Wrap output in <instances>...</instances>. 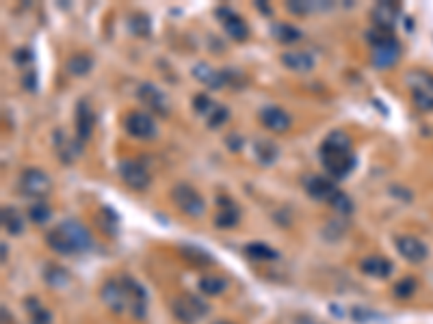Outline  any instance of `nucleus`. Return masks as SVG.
Instances as JSON below:
<instances>
[{
  "instance_id": "obj_30",
  "label": "nucleus",
  "mask_w": 433,
  "mask_h": 324,
  "mask_svg": "<svg viewBox=\"0 0 433 324\" xmlns=\"http://www.w3.org/2000/svg\"><path fill=\"white\" fill-rule=\"evenodd\" d=\"M273 37L280 44H297L303 37V32L293 24H275L273 26Z\"/></svg>"
},
{
  "instance_id": "obj_44",
  "label": "nucleus",
  "mask_w": 433,
  "mask_h": 324,
  "mask_svg": "<svg viewBox=\"0 0 433 324\" xmlns=\"http://www.w3.org/2000/svg\"><path fill=\"white\" fill-rule=\"evenodd\" d=\"M228 147H230L232 151H238V149L243 147V141H240L238 137L232 135V137H228Z\"/></svg>"
},
{
  "instance_id": "obj_7",
  "label": "nucleus",
  "mask_w": 433,
  "mask_h": 324,
  "mask_svg": "<svg viewBox=\"0 0 433 324\" xmlns=\"http://www.w3.org/2000/svg\"><path fill=\"white\" fill-rule=\"evenodd\" d=\"M18 188L22 194L26 197H33V199H44L46 194L50 192L52 188V182H50V175L42 169H24L22 175H20V182H18Z\"/></svg>"
},
{
  "instance_id": "obj_34",
  "label": "nucleus",
  "mask_w": 433,
  "mask_h": 324,
  "mask_svg": "<svg viewBox=\"0 0 433 324\" xmlns=\"http://www.w3.org/2000/svg\"><path fill=\"white\" fill-rule=\"evenodd\" d=\"M331 7V3H327V5H321V3H301V0H288L286 3V9L291 11V13H297V15H303V13H310V11H323V9H329Z\"/></svg>"
},
{
  "instance_id": "obj_6",
  "label": "nucleus",
  "mask_w": 433,
  "mask_h": 324,
  "mask_svg": "<svg viewBox=\"0 0 433 324\" xmlns=\"http://www.w3.org/2000/svg\"><path fill=\"white\" fill-rule=\"evenodd\" d=\"M169 197H171L173 206H176L182 214H187V216H191V218L202 216L204 210H206V204H204V199H202V194H200L193 186H189V184H176V186L171 188V192H169Z\"/></svg>"
},
{
  "instance_id": "obj_25",
  "label": "nucleus",
  "mask_w": 433,
  "mask_h": 324,
  "mask_svg": "<svg viewBox=\"0 0 433 324\" xmlns=\"http://www.w3.org/2000/svg\"><path fill=\"white\" fill-rule=\"evenodd\" d=\"M180 255L187 259V262L191 264V266H197V268H206V266H212L214 264V257L206 251V249H202V247H197V244H182L180 247Z\"/></svg>"
},
{
  "instance_id": "obj_5",
  "label": "nucleus",
  "mask_w": 433,
  "mask_h": 324,
  "mask_svg": "<svg viewBox=\"0 0 433 324\" xmlns=\"http://www.w3.org/2000/svg\"><path fill=\"white\" fill-rule=\"evenodd\" d=\"M171 311H173L176 320H180L182 324H197L200 320H204L210 313V305L202 297L184 294L171 303Z\"/></svg>"
},
{
  "instance_id": "obj_31",
  "label": "nucleus",
  "mask_w": 433,
  "mask_h": 324,
  "mask_svg": "<svg viewBox=\"0 0 433 324\" xmlns=\"http://www.w3.org/2000/svg\"><path fill=\"white\" fill-rule=\"evenodd\" d=\"M128 28L135 37H147L152 32V20L147 13H133L128 20Z\"/></svg>"
},
{
  "instance_id": "obj_35",
  "label": "nucleus",
  "mask_w": 433,
  "mask_h": 324,
  "mask_svg": "<svg viewBox=\"0 0 433 324\" xmlns=\"http://www.w3.org/2000/svg\"><path fill=\"white\" fill-rule=\"evenodd\" d=\"M28 218L33 220L35 225H46L48 220H50V216H52V210L44 204V201H39V204H33L28 208Z\"/></svg>"
},
{
  "instance_id": "obj_15",
  "label": "nucleus",
  "mask_w": 433,
  "mask_h": 324,
  "mask_svg": "<svg viewBox=\"0 0 433 324\" xmlns=\"http://www.w3.org/2000/svg\"><path fill=\"white\" fill-rule=\"evenodd\" d=\"M59 225L63 227V232L68 234V238H70V242H72V247H74L76 253H85V251H89L91 247H94L91 234L87 232V227H85L83 223H78V220H74V218H68V220L59 223Z\"/></svg>"
},
{
  "instance_id": "obj_21",
  "label": "nucleus",
  "mask_w": 433,
  "mask_h": 324,
  "mask_svg": "<svg viewBox=\"0 0 433 324\" xmlns=\"http://www.w3.org/2000/svg\"><path fill=\"white\" fill-rule=\"evenodd\" d=\"M282 63L291 72L297 74H305V72H312L315 70V56L310 52H299V50H291L282 54Z\"/></svg>"
},
{
  "instance_id": "obj_19",
  "label": "nucleus",
  "mask_w": 433,
  "mask_h": 324,
  "mask_svg": "<svg viewBox=\"0 0 433 324\" xmlns=\"http://www.w3.org/2000/svg\"><path fill=\"white\" fill-rule=\"evenodd\" d=\"M216 204H219V210L214 214V227H219V230H232V227H236L240 220L238 206L228 197H219Z\"/></svg>"
},
{
  "instance_id": "obj_18",
  "label": "nucleus",
  "mask_w": 433,
  "mask_h": 324,
  "mask_svg": "<svg viewBox=\"0 0 433 324\" xmlns=\"http://www.w3.org/2000/svg\"><path fill=\"white\" fill-rule=\"evenodd\" d=\"M370 18H373V24L375 28L379 30H386V32H392V28L396 26V20H398V5L396 3H377L370 11Z\"/></svg>"
},
{
  "instance_id": "obj_14",
  "label": "nucleus",
  "mask_w": 433,
  "mask_h": 324,
  "mask_svg": "<svg viewBox=\"0 0 433 324\" xmlns=\"http://www.w3.org/2000/svg\"><path fill=\"white\" fill-rule=\"evenodd\" d=\"M126 279H128V294H130L128 316L133 320H145V316H147V292L137 279H133V277H126Z\"/></svg>"
},
{
  "instance_id": "obj_28",
  "label": "nucleus",
  "mask_w": 433,
  "mask_h": 324,
  "mask_svg": "<svg viewBox=\"0 0 433 324\" xmlns=\"http://www.w3.org/2000/svg\"><path fill=\"white\" fill-rule=\"evenodd\" d=\"M226 289H228V281L224 277L208 275L200 279V292L204 297H221Z\"/></svg>"
},
{
  "instance_id": "obj_24",
  "label": "nucleus",
  "mask_w": 433,
  "mask_h": 324,
  "mask_svg": "<svg viewBox=\"0 0 433 324\" xmlns=\"http://www.w3.org/2000/svg\"><path fill=\"white\" fill-rule=\"evenodd\" d=\"M252 151H254L256 162L262 167H271L273 162L280 158V147H277L273 141H267V139H256L252 143Z\"/></svg>"
},
{
  "instance_id": "obj_29",
  "label": "nucleus",
  "mask_w": 433,
  "mask_h": 324,
  "mask_svg": "<svg viewBox=\"0 0 433 324\" xmlns=\"http://www.w3.org/2000/svg\"><path fill=\"white\" fill-rule=\"evenodd\" d=\"M94 68V58H91L87 52H76L68 58V72L72 76H87Z\"/></svg>"
},
{
  "instance_id": "obj_38",
  "label": "nucleus",
  "mask_w": 433,
  "mask_h": 324,
  "mask_svg": "<svg viewBox=\"0 0 433 324\" xmlns=\"http://www.w3.org/2000/svg\"><path fill=\"white\" fill-rule=\"evenodd\" d=\"M331 208L338 212V214H345V216H349L355 208H353V201H351V197H347L345 192H338L336 197L331 199Z\"/></svg>"
},
{
  "instance_id": "obj_9",
  "label": "nucleus",
  "mask_w": 433,
  "mask_h": 324,
  "mask_svg": "<svg viewBox=\"0 0 433 324\" xmlns=\"http://www.w3.org/2000/svg\"><path fill=\"white\" fill-rule=\"evenodd\" d=\"M123 130L135 139H154L157 137V121L145 111H133L123 119Z\"/></svg>"
},
{
  "instance_id": "obj_37",
  "label": "nucleus",
  "mask_w": 433,
  "mask_h": 324,
  "mask_svg": "<svg viewBox=\"0 0 433 324\" xmlns=\"http://www.w3.org/2000/svg\"><path fill=\"white\" fill-rule=\"evenodd\" d=\"M100 225H102V230L109 234V236H115L117 234V225H119V218H117V214L111 210V208H102L100 210Z\"/></svg>"
},
{
  "instance_id": "obj_3",
  "label": "nucleus",
  "mask_w": 433,
  "mask_h": 324,
  "mask_svg": "<svg viewBox=\"0 0 433 324\" xmlns=\"http://www.w3.org/2000/svg\"><path fill=\"white\" fill-rule=\"evenodd\" d=\"M405 85L418 111H433V74L422 70H412L405 76Z\"/></svg>"
},
{
  "instance_id": "obj_41",
  "label": "nucleus",
  "mask_w": 433,
  "mask_h": 324,
  "mask_svg": "<svg viewBox=\"0 0 433 324\" xmlns=\"http://www.w3.org/2000/svg\"><path fill=\"white\" fill-rule=\"evenodd\" d=\"M353 316V320L355 322H368V320H373V311H368V309H362V307H353V311H351Z\"/></svg>"
},
{
  "instance_id": "obj_2",
  "label": "nucleus",
  "mask_w": 433,
  "mask_h": 324,
  "mask_svg": "<svg viewBox=\"0 0 433 324\" xmlns=\"http://www.w3.org/2000/svg\"><path fill=\"white\" fill-rule=\"evenodd\" d=\"M368 42L373 46V54H370V61H373L375 68H394L401 58V44L394 39L392 32L386 30H370L368 32Z\"/></svg>"
},
{
  "instance_id": "obj_43",
  "label": "nucleus",
  "mask_w": 433,
  "mask_h": 324,
  "mask_svg": "<svg viewBox=\"0 0 433 324\" xmlns=\"http://www.w3.org/2000/svg\"><path fill=\"white\" fill-rule=\"evenodd\" d=\"M295 322H297V324H323L321 320H317V318H312V316H305V313H303V316H297Z\"/></svg>"
},
{
  "instance_id": "obj_46",
  "label": "nucleus",
  "mask_w": 433,
  "mask_h": 324,
  "mask_svg": "<svg viewBox=\"0 0 433 324\" xmlns=\"http://www.w3.org/2000/svg\"><path fill=\"white\" fill-rule=\"evenodd\" d=\"M3 264H7V242H3Z\"/></svg>"
},
{
  "instance_id": "obj_8",
  "label": "nucleus",
  "mask_w": 433,
  "mask_h": 324,
  "mask_svg": "<svg viewBox=\"0 0 433 324\" xmlns=\"http://www.w3.org/2000/svg\"><path fill=\"white\" fill-rule=\"evenodd\" d=\"M117 173L121 182L133 190H145L150 186V171L137 158H123L117 165Z\"/></svg>"
},
{
  "instance_id": "obj_39",
  "label": "nucleus",
  "mask_w": 433,
  "mask_h": 324,
  "mask_svg": "<svg viewBox=\"0 0 433 324\" xmlns=\"http://www.w3.org/2000/svg\"><path fill=\"white\" fill-rule=\"evenodd\" d=\"M228 117H230V111H228L226 106H221V104H216V108L210 113V117L206 119V123H208L210 130H216V127H221V125L228 121Z\"/></svg>"
},
{
  "instance_id": "obj_13",
  "label": "nucleus",
  "mask_w": 433,
  "mask_h": 324,
  "mask_svg": "<svg viewBox=\"0 0 433 324\" xmlns=\"http://www.w3.org/2000/svg\"><path fill=\"white\" fill-rule=\"evenodd\" d=\"M394 244H396L398 255L403 257V259H408V262H412V264L425 262L427 255H429L427 244L420 238H416V236H398L394 240Z\"/></svg>"
},
{
  "instance_id": "obj_1",
  "label": "nucleus",
  "mask_w": 433,
  "mask_h": 324,
  "mask_svg": "<svg viewBox=\"0 0 433 324\" xmlns=\"http://www.w3.org/2000/svg\"><path fill=\"white\" fill-rule=\"evenodd\" d=\"M319 158L331 180H345L358 165L351 151V137L345 130H331L319 147Z\"/></svg>"
},
{
  "instance_id": "obj_11",
  "label": "nucleus",
  "mask_w": 433,
  "mask_h": 324,
  "mask_svg": "<svg viewBox=\"0 0 433 324\" xmlns=\"http://www.w3.org/2000/svg\"><path fill=\"white\" fill-rule=\"evenodd\" d=\"M303 188L307 192V197L315 199V201H325V204H331V199L340 192L336 182L325 177V175H307L303 180Z\"/></svg>"
},
{
  "instance_id": "obj_17",
  "label": "nucleus",
  "mask_w": 433,
  "mask_h": 324,
  "mask_svg": "<svg viewBox=\"0 0 433 324\" xmlns=\"http://www.w3.org/2000/svg\"><path fill=\"white\" fill-rule=\"evenodd\" d=\"M260 121L267 130H271L275 135H282L291 127V115L280 106H264L260 111Z\"/></svg>"
},
{
  "instance_id": "obj_45",
  "label": "nucleus",
  "mask_w": 433,
  "mask_h": 324,
  "mask_svg": "<svg viewBox=\"0 0 433 324\" xmlns=\"http://www.w3.org/2000/svg\"><path fill=\"white\" fill-rule=\"evenodd\" d=\"M256 7H258L264 15H271V7H267V5L262 3V0H256Z\"/></svg>"
},
{
  "instance_id": "obj_32",
  "label": "nucleus",
  "mask_w": 433,
  "mask_h": 324,
  "mask_svg": "<svg viewBox=\"0 0 433 324\" xmlns=\"http://www.w3.org/2000/svg\"><path fill=\"white\" fill-rule=\"evenodd\" d=\"M414 292H416V279H414V277L398 279V281L394 283V287H392V294H394V299H398V301L412 299Z\"/></svg>"
},
{
  "instance_id": "obj_20",
  "label": "nucleus",
  "mask_w": 433,
  "mask_h": 324,
  "mask_svg": "<svg viewBox=\"0 0 433 324\" xmlns=\"http://www.w3.org/2000/svg\"><path fill=\"white\" fill-rule=\"evenodd\" d=\"M360 270L366 275V277H373V279H388L394 270L392 262L382 255H370V257H364L360 262Z\"/></svg>"
},
{
  "instance_id": "obj_16",
  "label": "nucleus",
  "mask_w": 433,
  "mask_h": 324,
  "mask_svg": "<svg viewBox=\"0 0 433 324\" xmlns=\"http://www.w3.org/2000/svg\"><path fill=\"white\" fill-rule=\"evenodd\" d=\"M96 125V115L91 111L87 100H80L76 104V139L78 143H87L91 139V132H94Z\"/></svg>"
},
{
  "instance_id": "obj_10",
  "label": "nucleus",
  "mask_w": 433,
  "mask_h": 324,
  "mask_svg": "<svg viewBox=\"0 0 433 324\" xmlns=\"http://www.w3.org/2000/svg\"><path fill=\"white\" fill-rule=\"evenodd\" d=\"M139 95V100L143 106H147L150 113H157L161 117H167L169 115V100H167V95L157 87V85H152V82H143L137 91Z\"/></svg>"
},
{
  "instance_id": "obj_23",
  "label": "nucleus",
  "mask_w": 433,
  "mask_h": 324,
  "mask_svg": "<svg viewBox=\"0 0 433 324\" xmlns=\"http://www.w3.org/2000/svg\"><path fill=\"white\" fill-rule=\"evenodd\" d=\"M46 244H48L50 251H54L59 255H74L76 253L70 238H68V234L63 232V227H61V225H56V227H52L50 232H46Z\"/></svg>"
},
{
  "instance_id": "obj_36",
  "label": "nucleus",
  "mask_w": 433,
  "mask_h": 324,
  "mask_svg": "<svg viewBox=\"0 0 433 324\" xmlns=\"http://www.w3.org/2000/svg\"><path fill=\"white\" fill-rule=\"evenodd\" d=\"M214 108H216V104L210 100L206 93H197V95L193 97V111H195L200 117H206V119H208Z\"/></svg>"
},
{
  "instance_id": "obj_12",
  "label": "nucleus",
  "mask_w": 433,
  "mask_h": 324,
  "mask_svg": "<svg viewBox=\"0 0 433 324\" xmlns=\"http://www.w3.org/2000/svg\"><path fill=\"white\" fill-rule=\"evenodd\" d=\"M216 18L221 20V24H224V28H226L230 39L247 42V37H250V26H247V22L238 13H234L228 7H219V9H216Z\"/></svg>"
},
{
  "instance_id": "obj_40",
  "label": "nucleus",
  "mask_w": 433,
  "mask_h": 324,
  "mask_svg": "<svg viewBox=\"0 0 433 324\" xmlns=\"http://www.w3.org/2000/svg\"><path fill=\"white\" fill-rule=\"evenodd\" d=\"M224 72V78H226V85H232L234 89H238V87H243L247 80H245V76L238 72V70H221Z\"/></svg>"
},
{
  "instance_id": "obj_42",
  "label": "nucleus",
  "mask_w": 433,
  "mask_h": 324,
  "mask_svg": "<svg viewBox=\"0 0 433 324\" xmlns=\"http://www.w3.org/2000/svg\"><path fill=\"white\" fill-rule=\"evenodd\" d=\"M24 87H26L28 91H35V89H37V76H35L33 70L26 72V76H24Z\"/></svg>"
},
{
  "instance_id": "obj_26",
  "label": "nucleus",
  "mask_w": 433,
  "mask_h": 324,
  "mask_svg": "<svg viewBox=\"0 0 433 324\" xmlns=\"http://www.w3.org/2000/svg\"><path fill=\"white\" fill-rule=\"evenodd\" d=\"M0 216H3V227L5 232L11 234V236H20L24 232V216L20 214L18 208L13 206H5L3 212H0Z\"/></svg>"
},
{
  "instance_id": "obj_27",
  "label": "nucleus",
  "mask_w": 433,
  "mask_h": 324,
  "mask_svg": "<svg viewBox=\"0 0 433 324\" xmlns=\"http://www.w3.org/2000/svg\"><path fill=\"white\" fill-rule=\"evenodd\" d=\"M245 255L254 259V262H273V259L280 257L273 247H269L267 242H250L245 247Z\"/></svg>"
},
{
  "instance_id": "obj_22",
  "label": "nucleus",
  "mask_w": 433,
  "mask_h": 324,
  "mask_svg": "<svg viewBox=\"0 0 433 324\" xmlns=\"http://www.w3.org/2000/svg\"><path fill=\"white\" fill-rule=\"evenodd\" d=\"M193 78H197L202 85H206L210 89H224L226 87L224 72H216L214 68H210V65L204 63V61L193 65Z\"/></svg>"
},
{
  "instance_id": "obj_4",
  "label": "nucleus",
  "mask_w": 433,
  "mask_h": 324,
  "mask_svg": "<svg viewBox=\"0 0 433 324\" xmlns=\"http://www.w3.org/2000/svg\"><path fill=\"white\" fill-rule=\"evenodd\" d=\"M100 299L113 313H128V279L126 277H113L106 279L100 287Z\"/></svg>"
},
{
  "instance_id": "obj_33",
  "label": "nucleus",
  "mask_w": 433,
  "mask_h": 324,
  "mask_svg": "<svg viewBox=\"0 0 433 324\" xmlns=\"http://www.w3.org/2000/svg\"><path fill=\"white\" fill-rule=\"evenodd\" d=\"M44 277H46V283L52 285V287H56V289H59V287H66V285L70 283L68 270L61 268V266H48L46 273H44Z\"/></svg>"
},
{
  "instance_id": "obj_47",
  "label": "nucleus",
  "mask_w": 433,
  "mask_h": 324,
  "mask_svg": "<svg viewBox=\"0 0 433 324\" xmlns=\"http://www.w3.org/2000/svg\"><path fill=\"white\" fill-rule=\"evenodd\" d=\"M216 324H230V322H216Z\"/></svg>"
}]
</instances>
